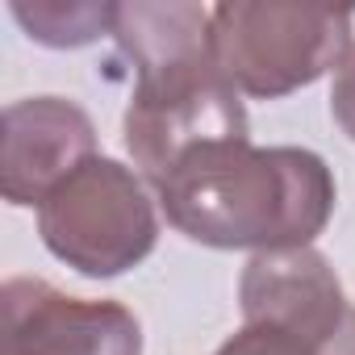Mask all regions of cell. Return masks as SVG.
<instances>
[{
	"mask_svg": "<svg viewBox=\"0 0 355 355\" xmlns=\"http://www.w3.org/2000/svg\"><path fill=\"white\" fill-rule=\"evenodd\" d=\"M351 13L326 5H280V0H226L214 5V63L239 96L276 101L338 71L351 38Z\"/></svg>",
	"mask_w": 355,
	"mask_h": 355,
	"instance_id": "2",
	"label": "cell"
},
{
	"mask_svg": "<svg viewBox=\"0 0 355 355\" xmlns=\"http://www.w3.org/2000/svg\"><path fill=\"white\" fill-rule=\"evenodd\" d=\"M0 355H142V326L117 301L13 276L0 288Z\"/></svg>",
	"mask_w": 355,
	"mask_h": 355,
	"instance_id": "6",
	"label": "cell"
},
{
	"mask_svg": "<svg viewBox=\"0 0 355 355\" xmlns=\"http://www.w3.org/2000/svg\"><path fill=\"white\" fill-rule=\"evenodd\" d=\"M88 159H96V125L76 101L26 96L5 109L0 193L9 205H42Z\"/></svg>",
	"mask_w": 355,
	"mask_h": 355,
	"instance_id": "7",
	"label": "cell"
},
{
	"mask_svg": "<svg viewBox=\"0 0 355 355\" xmlns=\"http://www.w3.org/2000/svg\"><path fill=\"white\" fill-rule=\"evenodd\" d=\"M121 134L138 175L159 189L197 146L247 138V109L239 88L214 63L209 46L197 55L138 67Z\"/></svg>",
	"mask_w": 355,
	"mask_h": 355,
	"instance_id": "3",
	"label": "cell"
},
{
	"mask_svg": "<svg viewBox=\"0 0 355 355\" xmlns=\"http://www.w3.org/2000/svg\"><path fill=\"white\" fill-rule=\"evenodd\" d=\"M214 355H322V351L305 347V343L293 338V334L268 330V326H243V330H234Z\"/></svg>",
	"mask_w": 355,
	"mask_h": 355,
	"instance_id": "9",
	"label": "cell"
},
{
	"mask_svg": "<svg viewBox=\"0 0 355 355\" xmlns=\"http://www.w3.org/2000/svg\"><path fill=\"white\" fill-rule=\"evenodd\" d=\"M330 117L355 142V46L347 51V59L334 71V84H330Z\"/></svg>",
	"mask_w": 355,
	"mask_h": 355,
	"instance_id": "10",
	"label": "cell"
},
{
	"mask_svg": "<svg viewBox=\"0 0 355 355\" xmlns=\"http://www.w3.org/2000/svg\"><path fill=\"white\" fill-rule=\"evenodd\" d=\"M113 9L117 5H92V0H13L9 5L21 30L55 51L88 46L113 34Z\"/></svg>",
	"mask_w": 355,
	"mask_h": 355,
	"instance_id": "8",
	"label": "cell"
},
{
	"mask_svg": "<svg viewBox=\"0 0 355 355\" xmlns=\"http://www.w3.org/2000/svg\"><path fill=\"white\" fill-rule=\"evenodd\" d=\"M155 193L184 239L255 255L313 247L338 197L322 155L251 138L197 146Z\"/></svg>",
	"mask_w": 355,
	"mask_h": 355,
	"instance_id": "1",
	"label": "cell"
},
{
	"mask_svg": "<svg viewBox=\"0 0 355 355\" xmlns=\"http://www.w3.org/2000/svg\"><path fill=\"white\" fill-rule=\"evenodd\" d=\"M243 326H268L322 355H355V305L313 247L259 251L239 280Z\"/></svg>",
	"mask_w": 355,
	"mask_h": 355,
	"instance_id": "5",
	"label": "cell"
},
{
	"mask_svg": "<svg viewBox=\"0 0 355 355\" xmlns=\"http://www.w3.org/2000/svg\"><path fill=\"white\" fill-rule=\"evenodd\" d=\"M38 234L80 276L109 280L155 251L159 214L134 167L96 155L38 205Z\"/></svg>",
	"mask_w": 355,
	"mask_h": 355,
	"instance_id": "4",
	"label": "cell"
}]
</instances>
